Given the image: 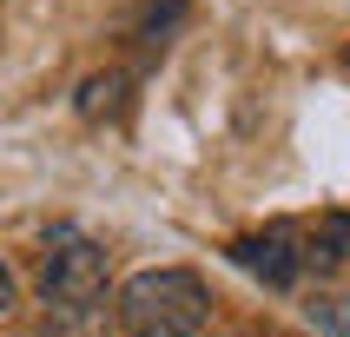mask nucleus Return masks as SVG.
I'll return each mask as SVG.
<instances>
[{
	"label": "nucleus",
	"instance_id": "1",
	"mask_svg": "<svg viewBox=\"0 0 350 337\" xmlns=\"http://www.w3.org/2000/svg\"><path fill=\"white\" fill-rule=\"evenodd\" d=\"M113 317L126 337H198L212 317V297L192 271H139L119 284Z\"/></svg>",
	"mask_w": 350,
	"mask_h": 337
},
{
	"label": "nucleus",
	"instance_id": "6",
	"mask_svg": "<svg viewBox=\"0 0 350 337\" xmlns=\"http://www.w3.org/2000/svg\"><path fill=\"white\" fill-rule=\"evenodd\" d=\"M113 311H46V337H106Z\"/></svg>",
	"mask_w": 350,
	"mask_h": 337
},
{
	"label": "nucleus",
	"instance_id": "3",
	"mask_svg": "<svg viewBox=\"0 0 350 337\" xmlns=\"http://www.w3.org/2000/svg\"><path fill=\"white\" fill-rule=\"evenodd\" d=\"M238 265V271L265 278L271 291H291L297 278H304V238H297V225H265V232H245L232 238V252H225Z\"/></svg>",
	"mask_w": 350,
	"mask_h": 337
},
{
	"label": "nucleus",
	"instance_id": "4",
	"mask_svg": "<svg viewBox=\"0 0 350 337\" xmlns=\"http://www.w3.org/2000/svg\"><path fill=\"white\" fill-rule=\"evenodd\" d=\"M304 238V271H337V265H350V212H324L311 225V232H297Z\"/></svg>",
	"mask_w": 350,
	"mask_h": 337
},
{
	"label": "nucleus",
	"instance_id": "2",
	"mask_svg": "<svg viewBox=\"0 0 350 337\" xmlns=\"http://www.w3.org/2000/svg\"><path fill=\"white\" fill-rule=\"evenodd\" d=\"M40 291H46V311H106V252L73 225H53Z\"/></svg>",
	"mask_w": 350,
	"mask_h": 337
},
{
	"label": "nucleus",
	"instance_id": "8",
	"mask_svg": "<svg viewBox=\"0 0 350 337\" xmlns=\"http://www.w3.org/2000/svg\"><path fill=\"white\" fill-rule=\"evenodd\" d=\"M20 304V284H14V271H7V258H0V317Z\"/></svg>",
	"mask_w": 350,
	"mask_h": 337
},
{
	"label": "nucleus",
	"instance_id": "5",
	"mask_svg": "<svg viewBox=\"0 0 350 337\" xmlns=\"http://www.w3.org/2000/svg\"><path fill=\"white\" fill-rule=\"evenodd\" d=\"M126 93H133L126 73H93L86 86H79V113H86V119H113L119 106H126Z\"/></svg>",
	"mask_w": 350,
	"mask_h": 337
},
{
	"label": "nucleus",
	"instance_id": "7",
	"mask_svg": "<svg viewBox=\"0 0 350 337\" xmlns=\"http://www.w3.org/2000/svg\"><path fill=\"white\" fill-rule=\"evenodd\" d=\"M178 20H185V0H165V7H146V14L133 20V40H146V46H159V40L172 33Z\"/></svg>",
	"mask_w": 350,
	"mask_h": 337
}]
</instances>
